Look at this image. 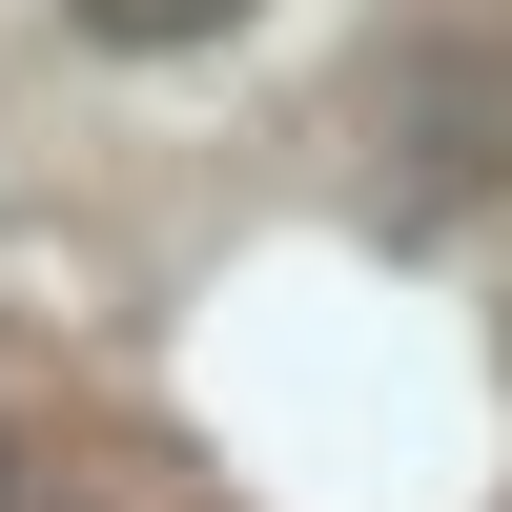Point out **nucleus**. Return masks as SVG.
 <instances>
[{"label": "nucleus", "mask_w": 512, "mask_h": 512, "mask_svg": "<svg viewBox=\"0 0 512 512\" xmlns=\"http://www.w3.org/2000/svg\"><path fill=\"white\" fill-rule=\"evenodd\" d=\"M21 492H41V472H21V431H0V512H21Z\"/></svg>", "instance_id": "nucleus-2"}, {"label": "nucleus", "mask_w": 512, "mask_h": 512, "mask_svg": "<svg viewBox=\"0 0 512 512\" xmlns=\"http://www.w3.org/2000/svg\"><path fill=\"white\" fill-rule=\"evenodd\" d=\"M82 41H103V62H185V41H226L246 0H62Z\"/></svg>", "instance_id": "nucleus-1"}]
</instances>
